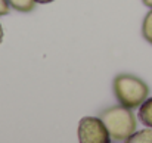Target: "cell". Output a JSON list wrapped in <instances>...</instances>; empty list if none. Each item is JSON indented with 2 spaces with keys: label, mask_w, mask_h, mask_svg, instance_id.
Here are the masks:
<instances>
[{
  "label": "cell",
  "mask_w": 152,
  "mask_h": 143,
  "mask_svg": "<svg viewBox=\"0 0 152 143\" xmlns=\"http://www.w3.org/2000/svg\"><path fill=\"white\" fill-rule=\"evenodd\" d=\"M9 13V3L7 0H0V16Z\"/></svg>",
  "instance_id": "8"
},
{
  "label": "cell",
  "mask_w": 152,
  "mask_h": 143,
  "mask_svg": "<svg viewBox=\"0 0 152 143\" xmlns=\"http://www.w3.org/2000/svg\"><path fill=\"white\" fill-rule=\"evenodd\" d=\"M114 93L120 105L134 109L148 99L149 87L143 80L134 75H118L114 80Z\"/></svg>",
  "instance_id": "2"
},
{
  "label": "cell",
  "mask_w": 152,
  "mask_h": 143,
  "mask_svg": "<svg viewBox=\"0 0 152 143\" xmlns=\"http://www.w3.org/2000/svg\"><path fill=\"white\" fill-rule=\"evenodd\" d=\"M7 3L19 12H31L36 7V0H7Z\"/></svg>",
  "instance_id": "5"
},
{
  "label": "cell",
  "mask_w": 152,
  "mask_h": 143,
  "mask_svg": "<svg viewBox=\"0 0 152 143\" xmlns=\"http://www.w3.org/2000/svg\"><path fill=\"white\" fill-rule=\"evenodd\" d=\"M78 140L81 143H108L111 136L101 118L84 117L78 124Z\"/></svg>",
  "instance_id": "3"
},
{
  "label": "cell",
  "mask_w": 152,
  "mask_h": 143,
  "mask_svg": "<svg viewBox=\"0 0 152 143\" xmlns=\"http://www.w3.org/2000/svg\"><path fill=\"white\" fill-rule=\"evenodd\" d=\"M142 34L145 37V40L152 45V10H149L143 19V25H142Z\"/></svg>",
  "instance_id": "7"
},
{
  "label": "cell",
  "mask_w": 152,
  "mask_h": 143,
  "mask_svg": "<svg viewBox=\"0 0 152 143\" xmlns=\"http://www.w3.org/2000/svg\"><path fill=\"white\" fill-rule=\"evenodd\" d=\"M3 42V28H1V24H0V43Z\"/></svg>",
  "instance_id": "10"
},
{
  "label": "cell",
  "mask_w": 152,
  "mask_h": 143,
  "mask_svg": "<svg viewBox=\"0 0 152 143\" xmlns=\"http://www.w3.org/2000/svg\"><path fill=\"white\" fill-rule=\"evenodd\" d=\"M101 120L106 125L111 140L114 142H127L130 136L136 131L137 121L132 109L120 105L112 106L106 111H103Z\"/></svg>",
  "instance_id": "1"
},
{
  "label": "cell",
  "mask_w": 152,
  "mask_h": 143,
  "mask_svg": "<svg viewBox=\"0 0 152 143\" xmlns=\"http://www.w3.org/2000/svg\"><path fill=\"white\" fill-rule=\"evenodd\" d=\"M127 142H133V143H152V127L149 128H145V130H140V131H134L130 139Z\"/></svg>",
  "instance_id": "6"
},
{
  "label": "cell",
  "mask_w": 152,
  "mask_h": 143,
  "mask_svg": "<svg viewBox=\"0 0 152 143\" xmlns=\"http://www.w3.org/2000/svg\"><path fill=\"white\" fill-rule=\"evenodd\" d=\"M37 3H50V1H53V0H36Z\"/></svg>",
  "instance_id": "11"
},
{
  "label": "cell",
  "mask_w": 152,
  "mask_h": 143,
  "mask_svg": "<svg viewBox=\"0 0 152 143\" xmlns=\"http://www.w3.org/2000/svg\"><path fill=\"white\" fill-rule=\"evenodd\" d=\"M139 120L148 125L152 127V97L146 99L140 106H139Z\"/></svg>",
  "instance_id": "4"
},
{
  "label": "cell",
  "mask_w": 152,
  "mask_h": 143,
  "mask_svg": "<svg viewBox=\"0 0 152 143\" xmlns=\"http://www.w3.org/2000/svg\"><path fill=\"white\" fill-rule=\"evenodd\" d=\"M142 1H143V4H145V6L152 7V0H142Z\"/></svg>",
  "instance_id": "9"
}]
</instances>
